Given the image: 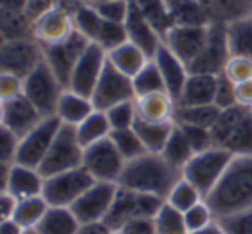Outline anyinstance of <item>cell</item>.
<instances>
[{
	"label": "cell",
	"mask_w": 252,
	"mask_h": 234,
	"mask_svg": "<svg viewBox=\"0 0 252 234\" xmlns=\"http://www.w3.org/2000/svg\"><path fill=\"white\" fill-rule=\"evenodd\" d=\"M216 219L252 208V155L233 157L213 191L206 196Z\"/></svg>",
	"instance_id": "1"
},
{
	"label": "cell",
	"mask_w": 252,
	"mask_h": 234,
	"mask_svg": "<svg viewBox=\"0 0 252 234\" xmlns=\"http://www.w3.org/2000/svg\"><path fill=\"white\" fill-rule=\"evenodd\" d=\"M182 178V171L173 167L161 154L145 152L144 155L128 160L119 178V186L138 193H151L166 200L169 189Z\"/></svg>",
	"instance_id": "2"
},
{
	"label": "cell",
	"mask_w": 252,
	"mask_h": 234,
	"mask_svg": "<svg viewBox=\"0 0 252 234\" xmlns=\"http://www.w3.org/2000/svg\"><path fill=\"white\" fill-rule=\"evenodd\" d=\"M211 133L214 145L233 157L252 155V108L233 105L221 110Z\"/></svg>",
	"instance_id": "3"
},
{
	"label": "cell",
	"mask_w": 252,
	"mask_h": 234,
	"mask_svg": "<svg viewBox=\"0 0 252 234\" xmlns=\"http://www.w3.org/2000/svg\"><path fill=\"white\" fill-rule=\"evenodd\" d=\"M164 203V198L151 193H138L118 186V193L104 224L111 231H119L137 217H154Z\"/></svg>",
	"instance_id": "4"
},
{
	"label": "cell",
	"mask_w": 252,
	"mask_h": 234,
	"mask_svg": "<svg viewBox=\"0 0 252 234\" xmlns=\"http://www.w3.org/2000/svg\"><path fill=\"white\" fill-rule=\"evenodd\" d=\"M231 158H233V155L230 152L214 145L207 150L193 154V157L182 169V176L189 179L192 184H195L206 198L213 191L214 186L218 184L223 172L226 171Z\"/></svg>",
	"instance_id": "5"
},
{
	"label": "cell",
	"mask_w": 252,
	"mask_h": 234,
	"mask_svg": "<svg viewBox=\"0 0 252 234\" xmlns=\"http://www.w3.org/2000/svg\"><path fill=\"white\" fill-rule=\"evenodd\" d=\"M64 90H66V86L61 83V79L56 76L52 67L43 59L25 78V90H23V93L42 112L43 117H49V115H56L57 102H59Z\"/></svg>",
	"instance_id": "6"
},
{
	"label": "cell",
	"mask_w": 252,
	"mask_h": 234,
	"mask_svg": "<svg viewBox=\"0 0 252 234\" xmlns=\"http://www.w3.org/2000/svg\"><path fill=\"white\" fill-rule=\"evenodd\" d=\"M83 152L85 148L78 140L76 130L73 126L63 124L49 154L40 164V172L43 174V178H49V176L59 174V172L69 171V169L81 167Z\"/></svg>",
	"instance_id": "7"
},
{
	"label": "cell",
	"mask_w": 252,
	"mask_h": 234,
	"mask_svg": "<svg viewBox=\"0 0 252 234\" xmlns=\"http://www.w3.org/2000/svg\"><path fill=\"white\" fill-rule=\"evenodd\" d=\"M95 179L81 165L76 169L59 172L45 178L43 182V198L50 207H73V203L90 188Z\"/></svg>",
	"instance_id": "8"
},
{
	"label": "cell",
	"mask_w": 252,
	"mask_h": 234,
	"mask_svg": "<svg viewBox=\"0 0 252 234\" xmlns=\"http://www.w3.org/2000/svg\"><path fill=\"white\" fill-rule=\"evenodd\" d=\"M61 126H63V123H61L57 115L43 117L30 133H26L23 138H19L16 162L38 169L40 164L43 162V158H45V155L49 154Z\"/></svg>",
	"instance_id": "9"
},
{
	"label": "cell",
	"mask_w": 252,
	"mask_h": 234,
	"mask_svg": "<svg viewBox=\"0 0 252 234\" xmlns=\"http://www.w3.org/2000/svg\"><path fill=\"white\" fill-rule=\"evenodd\" d=\"M81 165L87 169L88 174L95 181L119 182L126 160L119 154V150L116 148V145L112 143L111 136H109L105 140H100L85 148L83 164Z\"/></svg>",
	"instance_id": "10"
},
{
	"label": "cell",
	"mask_w": 252,
	"mask_h": 234,
	"mask_svg": "<svg viewBox=\"0 0 252 234\" xmlns=\"http://www.w3.org/2000/svg\"><path fill=\"white\" fill-rule=\"evenodd\" d=\"M76 31L74 14L69 5L57 2L52 9L43 12L32 25V35L43 49L63 43Z\"/></svg>",
	"instance_id": "11"
},
{
	"label": "cell",
	"mask_w": 252,
	"mask_h": 234,
	"mask_svg": "<svg viewBox=\"0 0 252 234\" xmlns=\"http://www.w3.org/2000/svg\"><path fill=\"white\" fill-rule=\"evenodd\" d=\"M45 59L43 47L35 38L2 40L0 47V71L26 78Z\"/></svg>",
	"instance_id": "12"
},
{
	"label": "cell",
	"mask_w": 252,
	"mask_h": 234,
	"mask_svg": "<svg viewBox=\"0 0 252 234\" xmlns=\"http://www.w3.org/2000/svg\"><path fill=\"white\" fill-rule=\"evenodd\" d=\"M230 47H228L226 25L221 23H209L207 38L199 55L189 64L190 73L218 74L223 73L228 59H230Z\"/></svg>",
	"instance_id": "13"
},
{
	"label": "cell",
	"mask_w": 252,
	"mask_h": 234,
	"mask_svg": "<svg viewBox=\"0 0 252 234\" xmlns=\"http://www.w3.org/2000/svg\"><path fill=\"white\" fill-rule=\"evenodd\" d=\"M118 182L95 181L71 207L78 220L81 224L104 222L118 193Z\"/></svg>",
	"instance_id": "14"
},
{
	"label": "cell",
	"mask_w": 252,
	"mask_h": 234,
	"mask_svg": "<svg viewBox=\"0 0 252 234\" xmlns=\"http://www.w3.org/2000/svg\"><path fill=\"white\" fill-rule=\"evenodd\" d=\"M90 98L94 102L95 108L104 112L116 104L133 100L135 90H133V83H131V78L123 74L121 71H118L107 60L104 71H102L100 79H98L97 86H95Z\"/></svg>",
	"instance_id": "15"
},
{
	"label": "cell",
	"mask_w": 252,
	"mask_h": 234,
	"mask_svg": "<svg viewBox=\"0 0 252 234\" xmlns=\"http://www.w3.org/2000/svg\"><path fill=\"white\" fill-rule=\"evenodd\" d=\"M105 64H107V52L97 43H90L74 66L67 88L81 95L92 97Z\"/></svg>",
	"instance_id": "16"
},
{
	"label": "cell",
	"mask_w": 252,
	"mask_h": 234,
	"mask_svg": "<svg viewBox=\"0 0 252 234\" xmlns=\"http://www.w3.org/2000/svg\"><path fill=\"white\" fill-rule=\"evenodd\" d=\"M90 43L92 42L87 36H83L80 31H74L66 42L43 49L47 64L52 67L56 76L59 78L61 83L66 88H67V83H69V78H71V73H73L74 66H76L81 53L85 52V49H87Z\"/></svg>",
	"instance_id": "17"
},
{
	"label": "cell",
	"mask_w": 252,
	"mask_h": 234,
	"mask_svg": "<svg viewBox=\"0 0 252 234\" xmlns=\"http://www.w3.org/2000/svg\"><path fill=\"white\" fill-rule=\"evenodd\" d=\"M42 119V112L32 104V100L25 93L11 100L0 102V126L7 128L19 138L30 133Z\"/></svg>",
	"instance_id": "18"
},
{
	"label": "cell",
	"mask_w": 252,
	"mask_h": 234,
	"mask_svg": "<svg viewBox=\"0 0 252 234\" xmlns=\"http://www.w3.org/2000/svg\"><path fill=\"white\" fill-rule=\"evenodd\" d=\"M0 165H2V189L14 195L18 200L32 198L43 193L45 178L40 169L18 162Z\"/></svg>",
	"instance_id": "19"
},
{
	"label": "cell",
	"mask_w": 252,
	"mask_h": 234,
	"mask_svg": "<svg viewBox=\"0 0 252 234\" xmlns=\"http://www.w3.org/2000/svg\"><path fill=\"white\" fill-rule=\"evenodd\" d=\"M206 26H173L166 36L162 38V43L171 50L175 55H178L183 62L189 66L202 50L204 43L207 38Z\"/></svg>",
	"instance_id": "20"
},
{
	"label": "cell",
	"mask_w": 252,
	"mask_h": 234,
	"mask_svg": "<svg viewBox=\"0 0 252 234\" xmlns=\"http://www.w3.org/2000/svg\"><path fill=\"white\" fill-rule=\"evenodd\" d=\"M138 121L145 123H175L178 102L168 91L142 95L135 98Z\"/></svg>",
	"instance_id": "21"
},
{
	"label": "cell",
	"mask_w": 252,
	"mask_h": 234,
	"mask_svg": "<svg viewBox=\"0 0 252 234\" xmlns=\"http://www.w3.org/2000/svg\"><path fill=\"white\" fill-rule=\"evenodd\" d=\"M152 59L156 60L159 71H161L168 93L173 95V98L178 102L180 95L183 91V86H185L187 79L190 76L189 66L178 55H175L164 43L159 47V50L156 52V55Z\"/></svg>",
	"instance_id": "22"
},
{
	"label": "cell",
	"mask_w": 252,
	"mask_h": 234,
	"mask_svg": "<svg viewBox=\"0 0 252 234\" xmlns=\"http://www.w3.org/2000/svg\"><path fill=\"white\" fill-rule=\"evenodd\" d=\"M125 29L128 40L137 47H140L151 59L156 55L159 47L162 45L161 35L152 28L151 23L142 16V12L133 4L130 5V12L125 19Z\"/></svg>",
	"instance_id": "23"
},
{
	"label": "cell",
	"mask_w": 252,
	"mask_h": 234,
	"mask_svg": "<svg viewBox=\"0 0 252 234\" xmlns=\"http://www.w3.org/2000/svg\"><path fill=\"white\" fill-rule=\"evenodd\" d=\"M94 110H95V105L90 97L66 88V90L63 91V95H61L59 102H57L56 115L59 117L63 124L76 128L78 124L83 123Z\"/></svg>",
	"instance_id": "24"
},
{
	"label": "cell",
	"mask_w": 252,
	"mask_h": 234,
	"mask_svg": "<svg viewBox=\"0 0 252 234\" xmlns=\"http://www.w3.org/2000/svg\"><path fill=\"white\" fill-rule=\"evenodd\" d=\"M218 76L202 73H190L183 91L178 98V105H207L214 104Z\"/></svg>",
	"instance_id": "25"
},
{
	"label": "cell",
	"mask_w": 252,
	"mask_h": 234,
	"mask_svg": "<svg viewBox=\"0 0 252 234\" xmlns=\"http://www.w3.org/2000/svg\"><path fill=\"white\" fill-rule=\"evenodd\" d=\"M209 23L230 25L252 16V0H199Z\"/></svg>",
	"instance_id": "26"
},
{
	"label": "cell",
	"mask_w": 252,
	"mask_h": 234,
	"mask_svg": "<svg viewBox=\"0 0 252 234\" xmlns=\"http://www.w3.org/2000/svg\"><path fill=\"white\" fill-rule=\"evenodd\" d=\"M107 60L116 67L118 71H121L126 76L133 78L145 64L151 60V57L135 43H131L130 40H126L125 43L118 45L116 49L107 52Z\"/></svg>",
	"instance_id": "27"
},
{
	"label": "cell",
	"mask_w": 252,
	"mask_h": 234,
	"mask_svg": "<svg viewBox=\"0 0 252 234\" xmlns=\"http://www.w3.org/2000/svg\"><path fill=\"white\" fill-rule=\"evenodd\" d=\"M80 226L81 222L71 207H49L35 229L38 234H76Z\"/></svg>",
	"instance_id": "28"
},
{
	"label": "cell",
	"mask_w": 252,
	"mask_h": 234,
	"mask_svg": "<svg viewBox=\"0 0 252 234\" xmlns=\"http://www.w3.org/2000/svg\"><path fill=\"white\" fill-rule=\"evenodd\" d=\"M173 26H206L209 25L206 11L199 0H166Z\"/></svg>",
	"instance_id": "29"
},
{
	"label": "cell",
	"mask_w": 252,
	"mask_h": 234,
	"mask_svg": "<svg viewBox=\"0 0 252 234\" xmlns=\"http://www.w3.org/2000/svg\"><path fill=\"white\" fill-rule=\"evenodd\" d=\"M74 130H76V136L83 148L90 147V145L97 143L100 140H105L112 133L107 114L104 110H97V108L88 115L83 123L78 124Z\"/></svg>",
	"instance_id": "30"
},
{
	"label": "cell",
	"mask_w": 252,
	"mask_h": 234,
	"mask_svg": "<svg viewBox=\"0 0 252 234\" xmlns=\"http://www.w3.org/2000/svg\"><path fill=\"white\" fill-rule=\"evenodd\" d=\"M193 154H195V150H193L192 145H190L189 138L185 136L182 128H180L178 124H175V128H173L164 148H162L161 155L173 165V167L182 171L187 162L193 157Z\"/></svg>",
	"instance_id": "31"
},
{
	"label": "cell",
	"mask_w": 252,
	"mask_h": 234,
	"mask_svg": "<svg viewBox=\"0 0 252 234\" xmlns=\"http://www.w3.org/2000/svg\"><path fill=\"white\" fill-rule=\"evenodd\" d=\"M221 108L214 104L207 105H178L175 115L176 124H192V126L213 128L216 124Z\"/></svg>",
	"instance_id": "32"
},
{
	"label": "cell",
	"mask_w": 252,
	"mask_h": 234,
	"mask_svg": "<svg viewBox=\"0 0 252 234\" xmlns=\"http://www.w3.org/2000/svg\"><path fill=\"white\" fill-rule=\"evenodd\" d=\"M175 124L176 123H145L137 119L133 128L140 136L145 150L152 154H161Z\"/></svg>",
	"instance_id": "33"
},
{
	"label": "cell",
	"mask_w": 252,
	"mask_h": 234,
	"mask_svg": "<svg viewBox=\"0 0 252 234\" xmlns=\"http://www.w3.org/2000/svg\"><path fill=\"white\" fill-rule=\"evenodd\" d=\"M226 36L231 55L252 59V16L226 25Z\"/></svg>",
	"instance_id": "34"
},
{
	"label": "cell",
	"mask_w": 252,
	"mask_h": 234,
	"mask_svg": "<svg viewBox=\"0 0 252 234\" xmlns=\"http://www.w3.org/2000/svg\"><path fill=\"white\" fill-rule=\"evenodd\" d=\"M131 4L151 23L152 28L161 35V38H164L166 33L173 28V21L171 16H169L166 0H131Z\"/></svg>",
	"instance_id": "35"
},
{
	"label": "cell",
	"mask_w": 252,
	"mask_h": 234,
	"mask_svg": "<svg viewBox=\"0 0 252 234\" xmlns=\"http://www.w3.org/2000/svg\"><path fill=\"white\" fill-rule=\"evenodd\" d=\"M49 207H50L49 202L43 198V195L19 200L12 219H14L23 229H35L40 224V220L43 219V215L47 213Z\"/></svg>",
	"instance_id": "36"
},
{
	"label": "cell",
	"mask_w": 252,
	"mask_h": 234,
	"mask_svg": "<svg viewBox=\"0 0 252 234\" xmlns=\"http://www.w3.org/2000/svg\"><path fill=\"white\" fill-rule=\"evenodd\" d=\"M135 90V98L142 97V95L156 93V91H168L166 90V83L162 79V74L159 71L158 64L154 59H151L133 78H131Z\"/></svg>",
	"instance_id": "37"
},
{
	"label": "cell",
	"mask_w": 252,
	"mask_h": 234,
	"mask_svg": "<svg viewBox=\"0 0 252 234\" xmlns=\"http://www.w3.org/2000/svg\"><path fill=\"white\" fill-rule=\"evenodd\" d=\"M202 200L204 195L199 191V188L195 184H192L189 179L183 178V176L173 184V188L169 189L168 196H166V203L175 207L180 212H185V210H189L190 207L202 202Z\"/></svg>",
	"instance_id": "38"
},
{
	"label": "cell",
	"mask_w": 252,
	"mask_h": 234,
	"mask_svg": "<svg viewBox=\"0 0 252 234\" xmlns=\"http://www.w3.org/2000/svg\"><path fill=\"white\" fill-rule=\"evenodd\" d=\"M154 224L156 234H190L183 219V212L166 203V200L159 212L154 215Z\"/></svg>",
	"instance_id": "39"
},
{
	"label": "cell",
	"mask_w": 252,
	"mask_h": 234,
	"mask_svg": "<svg viewBox=\"0 0 252 234\" xmlns=\"http://www.w3.org/2000/svg\"><path fill=\"white\" fill-rule=\"evenodd\" d=\"M73 14H74L76 31H80L83 36H87L90 42H95L104 19L95 11L94 5H92L90 2H88V4H78L76 7L73 9Z\"/></svg>",
	"instance_id": "40"
},
{
	"label": "cell",
	"mask_w": 252,
	"mask_h": 234,
	"mask_svg": "<svg viewBox=\"0 0 252 234\" xmlns=\"http://www.w3.org/2000/svg\"><path fill=\"white\" fill-rule=\"evenodd\" d=\"M111 140L119 150V154L125 157V160H133V158L144 155L145 147L142 143L140 136L135 131V128H128V130H114L111 133Z\"/></svg>",
	"instance_id": "41"
},
{
	"label": "cell",
	"mask_w": 252,
	"mask_h": 234,
	"mask_svg": "<svg viewBox=\"0 0 252 234\" xmlns=\"http://www.w3.org/2000/svg\"><path fill=\"white\" fill-rule=\"evenodd\" d=\"M105 114H107V119H109V123H111L112 131L133 128L138 119L135 98L133 100H126V102H121V104L112 105L111 108L105 110Z\"/></svg>",
	"instance_id": "42"
},
{
	"label": "cell",
	"mask_w": 252,
	"mask_h": 234,
	"mask_svg": "<svg viewBox=\"0 0 252 234\" xmlns=\"http://www.w3.org/2000/svg\"><path fill=\"white\" fill-rule=\"evenodd\" d=\"M126 40H128V36H126L125 23H112V21H105L104 19L97 38L92 43H97L105 52H109V50L116 49L118 45L125 43Z\"/></svg>",
	"instance_id": "43"
},
{
	"label": "cell",
	"mask_w": 252,
	"mask_h": 234,
	"mask_svg": "<svg viewBox=\"0 0 252 234\" xmlns=\"http://www.w3.org/2000/svg\"><path fill=\"white\" fill-rule=\"evenodd\" d=\"M183 219H185L187 229H189L190 233H193V231H199V229H202V227L213 224L214 220H216V215H214L211 205L206 202V198H204L202 202L195 203V205L190 207L189 210H185V212H183Z\"/></svg>",
	"instance_id": "44"
},
{
	"label": "cell",
	"mask_w": 252,
	"mask_h": 234,
	"mask_svg": "<svg viewBox=\"0 0 252 234\" xmlns=\"http://www.w3.org/2000/svg\"><path fill=\"white\" fill-rule=\"evenodd\" d=\"M90 4L105 21L125 23L126 16L130 12L131 0H100V2H90Z\"/></svg>",
	"instance_id": "45"
},
{
	"label": "cell",
	"mask_w": 252,
	"mask_h": 234,
	"mask_svg": "<svg viewBox=\"0 0 252 234\" xmlns=\"http://www.w3.org/2000/svg\"><path fill=\"white\" fill-rule=\"evenodd\" d=\"M224 234H252V208L235 212L218 219Z\"/></svg>",
	"instance_id": "46"
},
{
	"label": "cell",
	"mask_w": 252,
	"mask_h": 234,
	"mask_svg": "<svg viewBox=\"0 0 252 234\" xmlns=\"http://www.w3.org/2000/svg\"><path fill=\"white\" fill-rule=\"evenodd\" d=\"M223 74L235 84L252 79V59L242 55H230L223 69Z\"/></svg>",
	"instance_id": "47"
},
{
	"label": "cell",
	"mask_w": 252,
	"mask_h": 234,
	"mask_svg": "<svg viewBox=\"0 0 252 234\" xmlns=\"http://www.w3.org/2000/svg\"><path fill=\"white\" fill-rule=\"evenodd\" d=\"M180 128L183 130L185 136L189 138L192 148L197 152L207 150V148L214 147L213 141V133H211L209 128H202V126H192V124H178Z\"/></svg>",
	"instance_id": "48"
},
{
	"label": "cell",
	"mask_w": 252,
	"mask_h": 234,
	"mask_svg": "<svg viewBox=\"0 0 252 234\" xmlns=\"http://www.w3.org/2000/svg\"><path fill=\"white\" fill-rule=\"evenodd\" d=\"M214 105L224 110L233 105H237L235 98V83H231L223 73L218 74V84H216V95H214Z\"/></svg>",
	"instance_id": "49"
},
{
	"label": "cell",
	"mask_w": 252,
	"mask_h": 234,
	"mask_svg": "<svg viewBox=\"0 0 252 234\" xmlns=\"http://www.w3.org/2000/svg\"><path fill=\"white\" fill-rule=\"evenodd\" d=\"M23 90H25V78L0 71V102L19 97L23 95Z\"/></svg>",
	"instance_id": "50"
},
{
	"label": "cell",
	"mask_w": 252,
	"mask_h": 234,
	"mask_svg": "<svg viewBox=\"0 0 252 234\" xmlns=\"http://www.w3.org/2000/svg\"><path fill=\"white\" fill-rule=\"evenodd\" d=\"M0 164H12L16 162V154L19 147V136H16L7 128L0 126Z\"/></svg>",
	"instance_id": "51"
},
{
	"label": "cell",
	"mask_w": 252,
	"mask_h": 234,
	"mask_svg": "<svg viewBox=\"0 0 252 234\" xmlns=\"http://www.w3.org/2000/svg\"><path fill=\"white\" fill-rule=\"evenodd\" d=\"M119 231L125 234H156L154 217H137Z\"/></svg>",
	"instance_id": "52"
},
{
	"label": "cell",
	"mask_w": 252,
	"mask_h": 234,
	"mask_svg": "<svg viewBox=\"0 0 252 234\" xmlns=\"http://www.w3.org/2000/svg\"><path fill=\"white\" fill-rule=\"evenodd\" d=\"M57 2H59V0H26L25 12L30 18V21L33 23L36 18H40L43 12H47L49 9H52Z\"/></svg>",
	"instance_id": "53"
},
{
	"label": "cell",
	"mask_w": 252,
	"mask_h": 234,
	"mask_svg": "<svg viewBox=\"0 0 252 234\" xmlns=\"http://www.w3.org/2000/svg\"><path fill=\"white\" fill-rule=\"evenodd\" d=\"M235 98H237V105L252 108V79L235 84Z\"/></svg>",
	"instance_id": "54"
},
{
	"label": "cell",
	"mask_w": 252,
	"mask_h": 234,
	"mask_svg": "<svg viewBox=\"0 0 252 234\" xmlns=\"http://www.w3.org/2000/svg\"><path fill=\"white\" fill-rule=\"evenodd\" d=\"M18 202L19 200L14 195L2 189V195H0V213H2V219H12V215L16 212V207H18Z\"/></svg>",
	"instance_id": "55"
},
{
	"label": "cell",
	"mask_w": 252,
	"mask_h": 234,
	"mask_svg": "<svg viewBox=\"0 0 252 234\" xmlns=\"http://www.w3.org/2000/svg\"><path fill=\"white\" fill-rule=\"evenodd\" d=\"M111 229L104 222H88L81 224L76 234H109Z\"/></svg>",
	"instance_id": "56"
},
{
	"label": "cell",
	"mask_w": 252,
	"mask_h": 234,
	"mask_svg": "<svg viewBox=\"0 0 252 234\" xmlns=\"http://www.w3.org/2000/svg\"><path fill=\"white\" fill-rule=\"evenodd\" d=\"M26 229H23L14 219H2L0 220V234H23Z\"/></svg>",
	"instance_id": "57"
},
{
	"label": "cell",
	"mask_w": 252,
	"mask_h": 234,
	"mask_svg": "<svg viewBox=\"0 0 252 234\" xmlns=\"http://www.w3.org/2000/svg\"><path fill=\"white\" fill-rule=\"evenodd\" d=\"M190 234H224V231L216 219L213 224H209V226L202 227V229H199V231H193V233H190Z\"/></svg>",
	"instance_id": "58"
},
{
	"label": "cell",
	"mask_w": 252,
	"mask_h": 234,
	"mask_svg": "<svg viewBox=\"0 0 252 234\" xmlns=\"http://www.w3.org/2000/svg\"><path fill=\"white\" fill-rule=\"evenodd\" d=\"M23 234H38V233H36V229H26Z\"/></svg>",
	"instance_id": "59"
},
{
	"label": "cell",
	"mask_w": 252,
	"mask_h": 234,
	"mask_svg": "<svg viewBox=\"0 0 252 234\" xmlns=\"http://www.w3.org/2000/svg\"><path fill=\"white\" fill-rule=\"evenodd\" d=\"M109 234H125V233H123V231H111Z\"/></svg>",
	"instance_id": "60"
},
{
	"label": "cell",
	"mask_w": 252,
	"mask_h": 234,
	"mask_svg": "<svg viewBox=\"0 0 252 234\" xmlns=\"http://www.w3.org/2000/svg\"><path fill=\"white\" fill-rule=\"evenodd\" d=\"M92 2H100V0H92Z\"/></svg>",
	"instance_id": "61"
}]
</instances>
